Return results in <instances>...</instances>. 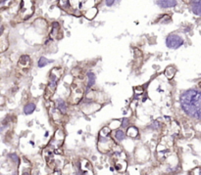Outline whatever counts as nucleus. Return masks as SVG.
I'll list each match as a JSON object with an SVG mask.
<instances>
[{
    "label": "nucleus",
    "mask_w": 201,
    "mask_h": 175,
    "mask_svg": "<svg viewBox=\"0 0 201 175\" xmlns=\"http://www.w3.org/2000/svg\"><path fill=\"white\" fill-rule=\"evenodd\" d=\"M138 130L136 129L135 127H130V128H129V132H128V135H129L130 137L135 138V137L138 136Z\"/></svg>",
    "instance_id": "10"
},
{
    "label": "nucleus",
    "mask_w": 201,
    "mask_h": 175,
    "mask_svg": "<svg viewBox=\"0 0 201 175\" xmlns=\"http://www.w3.org/2000/svg\"><path fill=\"white\" fill-rule=\"evenodd\" d=\"M57 108H58V110H60L61 113H67V105H66V103L64 102L63 100H61V99H59V100H57Z\"/></svg>",
    "instance_id": "7"
},
{
    "label": "nucleus",
    "mask_w": 201,
    "mask_h": 175,
    "mask_svg": "<svg viewBox=\"0 0 201 175\" xmlns=\"http://www.w3.org/2000/svg\"><path fill=\"white\" fill-rule=\"evenodd\" d=\"M35 110V103H29L24 107V113L26 115H32Z\"/></svg>",
    "instance_id": "6"
},
{
    "label": "nucleus",
    "mask_w": 201,
    "mask_h": 175,
    "mask_svg": "<svg viewBox=\"0 0 201 175\" xmlns=\"http://www.w3.org/2000/svg\"><path fill=\"white\" fill-rule=\"evenodd\" d=\"M177 0H157V4L162 8H171L177 5Z\"/></svg>",
    "instance_id": "3"
},
{
    "label": "nucleus",
    "mask_w": 201,
    "mask_h": 175,
    "mask_svg": "<svg viewBox=\"0 0 201 175\" xmlns=\"http://www.w3.org/2000/svg\"><path fill=\"white\" fill-rule=\"evenodd\" d=\"M126 137V134L123 130H118L116 132V138L118 139V141H123Z\"/></svg>",
    "instance_id": "11"
},
{
    "label": "nucleus",
    "mask_w": 201,
    "mask_h": 175,
    "mask_svg": "<svg viewBox=\"0 0 201 175\" xmlns=\"http://www.w3.org/2000/svg\"><path fill=\"white\" fill-rule=\"evenodd\" d=\"M181 106L187 115L200 119L201 118V93L195 89H189L182 94Z\"/></svg>",
    "instance_id": "1"
},
{
    "label": "nucleus",
    "mask_w": 201,
    "mask_h": 175,
    "mask_svg": "<svg viewBox=\"0 0 201 175\" xmlns=\"http://www.w3.org/2000/svg\"><path fill=\"white\" fill-rule=\"evenodd\" d=\"M130 124V120L128 118H123V120H122V126H123V128H126L129 126Z\"/></svg>",
    "instance_id": "12"
},
{
    "label": "nucleus",
    "mask_w": 201,
    "mask_h": 175,
    "mask_svg": "<svg viewBox=\"0 0 201 175\" xmlns=\"http://www.w3.org/2000/svg\"><path fill=\"white\" fill-rule=\"evenodd\" d=\"M30 58L29 56H27V55H24L20 58V61H19V66L21 67H27L30 64Z\"/></svg>",
    "instance_id": "8"
},
{
    "label": "nucleus",
    "mask_w": 201,
    "mask_h": 175,
    "mask_svg": "<svg viewBox=\"0 0 201 175\" xmlns=\"http://www.w3.org/2000/svg\"><path fill=\"white\" fill-rule=\"evenodd\" d=\"M87 78H88V81H87L86 88H87V91H88L90 89V87L93 86L94 83H95V75H94L93 72H89L87 73Z\"/></svg>",
    "instance_id": "5"
},
{
    "label": "nucleus",
    "mask_w": 201,
    "mask_h": 175,
    "mask_svg": "<svg viewBox=\"0 0 201 175\" xmlns=\"http://www.w3.org/2000/svg\"><path fill=\"white\" fill-rule=\"evenodd\" d=\"M52 62H53V61L48 60V59H46V58H44V57H41L40 59H39V61H38V67H43L47 66L48 64H50Z\"/></svg>",
    "instance_id": "9"
},
{
    "label": "nucleus",
    "mask_w": 201,
    "mask_h": 175,
    "mask_svg": "<svg viewBox=\"0 0 201 175\" xmlns=\"http://www.w3.org/2000/svg\"><path fill=\"white\" fill-rule=\"evenodd\" d=\"M120 0H105V3L107 6H112L113 4H115V3L119 2Z\"/></svg>",
    "instance_id": "13"
},
{
    "label": "nucleus",
    "mask_w": 201,
    "mask_h": 175,
    "mask_svg": "<svg viewBox=\"0 0 201 175\" xmlns=\"http://www.w3.org/2000/svg\"><path fill=\"white\" fill-rule=\"evenodd\" d=\"M10 156L12 158V159H14V161H16V162H19V158H18V156H17L16 155H15V153H13V155H11Z\"/></svg>",
    "instance_id": "14"
},
{
    "label": "nucleus",
    "mask_w": 201,
    "mask_h": 175,
    "mask_svg": "<svg viewBox=\"0 0 201 175\" xmlns=\"http://www.w3.org/2000/svg\"><path fill=\"white\" fill-rule=\"evenodd\" d=\"M191 4H192V11L195 15H200L201 12V6H200V0H191Z\"/></svg>",
    "instance_id": "4"
},
{
    "label": "nucleus",
    "mask_w": 201,
    "mask_h": 175,
    "mask_svg": "<svg viewBox=\"0 0 201 175\" xmlns=\"http://www.w3.org/2000/svg\"><path fill=\"white\" fill-rule=\"evenodd\" d=\"M184 44V39L177 34H170L166 38V45L171 49H178Z\"/></svg>",
    "instance_id": "2"
}]
</instances>
